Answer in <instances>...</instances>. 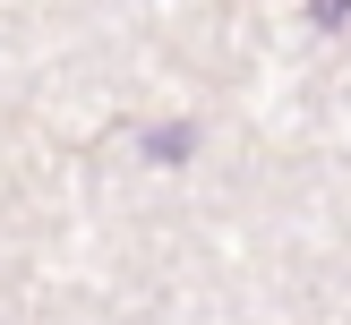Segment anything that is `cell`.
Listing matches in <instances>:
<instances>
[{"mask_svg":"<svg viewBox=\"0 0 351 325\" xmlns=\"http://www.w3.org/2000/svg\"><path fill=\"white\" fill-rule=\"evenodd\" d=\"M308 17H317V26H351V0H317Z\"/></svg>","mask_w":351,"mask_h":325,"instance_id":"7a4b0ae2","label":"cell"},{"mask_svg":"<svg viewBox=\"0 0 351 325\" xmlns=\"http://www.w3.org/2000/svg\"><path fill=\"white\" fill-rule=\"evenodd\" d=\"M146 154H154V163H180V154H189V129H154Z\"/></svg>","mask_w":351,"mask_h":325,"instance_id":"6da1fadb","label":"cell"}]
</instances>
